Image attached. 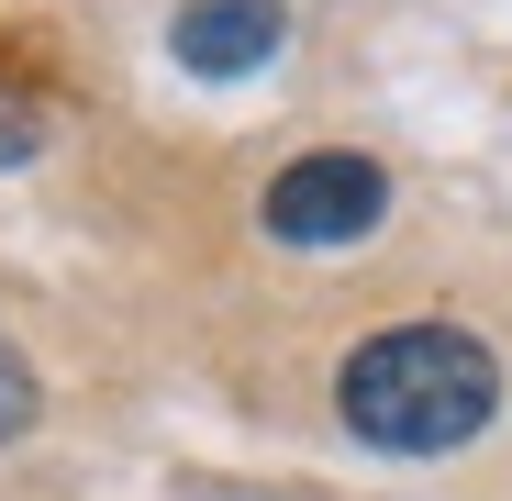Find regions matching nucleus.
Wrapping results in <instances>:
<instances>
[{"instance_id": "obj_2", "label": "nucleus", "mask_w": 512, "mask_h": 501, "mask_svg": "<svg viewBox=\"0 0 512 501\" xmlns=\"http://www.w3.org/2000/svg\"><path fill=\"white\" fill-rule=\"evenodd\" d=\"M390 212V179L368 156H290L268 179V234L301 245V257H334V245H368Z\"/></svg>"}, {"instance_id": "obj_3", "label": "nucleus", "mask_w": 512, "mask_h": 501, "mask_svg": "<svg viewBox=\"0 0 512 501\" xmlns=\"http://www.w3.org/2000/svg\"><path fill=\"white\" fill-rule=\"evenodd\" d=\"M279 45H290L279 0H179V23H167V56L190 78H256Z\"/></svg>"}, {"instance_id": "obj_5", "label": "nucleus", "mask_w": 512, "mask_h": 501, "mask_svg": "<svg viewBox=\"0 0 512 501\" xmlns=\"http://www.w3.org/2000/svg\"><path fill=\"white\" fill-rule=\"evenodd\" d=\"M34 156V112H0V167H23Z\"/></svg>"}, {"instance_id": "obj_4", "label": "nucleus", "mask_w": 512, "mask_h": 501, "mask_svg": "<svg viewBox=\"0 0 512 501\" xmlns=\"http://www.w3.org/2000/svg\"><path fill=\"white\" fill-rule=\"evenodd\" d=\"M34 412H45V390H34V368H23V346H0V446L34 435Z\"/></svg>"}, {"instance_id": "obj_1", "label": "nucleus", "mask_w": 512, "mask_h": 501, "mask_svg": "<svg viewBox=\"0 0 512 501\" xmlns=\"http://www.w3.org/2000/svg\"><path fill=\"white\" fill-rule=\"evenodd\" d=\"M490 412H501V357L446 312L390 323L334 368V424L379 457H446V446L490 435Z\"/></svg>"}]
</instances>
